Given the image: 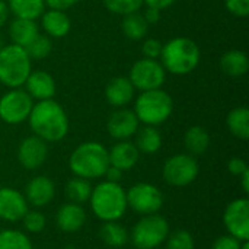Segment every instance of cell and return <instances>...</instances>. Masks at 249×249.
<instances>
[{
    "label": "cell",
    "mask_w": 249,
    "mask_h": 249,
    "mask_svg": "<svg viewBox=\"0 0 249 249\" xmlns=\"http://www.w3.org/2000/svg\"><path fill=\"white\" fill-rule=\"evenodd\" d=\"M166 249H194V238L187 231H177L168 238Z\"/></svg>",
    "instance_id": "cell-34"
},
{
    "label": "cell",
    "mask_w": 249,
    "mask_h": 249,
    "mask_svg": "<svg viewBox=\"0 0 249 249\" xmlns=\"http://www.w3.org/2000/svg\"><path fill=\"white\" fill-rule=\"evenodd\" d=\"M55 222L63 232H77L83 228L86 222V213L80 204L69 203L58 209Z\"/></svg>",
    "instance_id": "cell-20"
},
{
    "label": "cell",
    "mask_w": 249,
    "mask_h": 249,
    "mask_svg": "<svg viewBox=\"0 0 249 249\" xmlns=\"http://www.w3.org/2000/svg\"><path fill=\"white\" fill-rule=\"evenodd\" d=\"M225 6L238 18H247L249 15V0H225Z\"/></svg>",
    "instance_id": "cell-37"
},
{
    "label": "cell",
    "mask_w": 249,
    "mask_h": 249,
    "mask_svg": "<svg viewBox=\"0 0 249 249\" xmlns=\"http://www.w3.org/2000/svg\"><path fill=\"white\" fill-rule=\"evenodd\" d=\"M168 233V222L162 216L155 213L143 216L136 223L131 233V241L137 249H155L166 241Z\"/></svg>",
    "instance_id": "cell-7"
},
{
    "label": "cell",
    "mask_w": 249,
    "mask_h": 249,
    "mask_svg": "<svg viewBox=\"0 0 249 249\" xmlns=\"http://www.w3.org/2000/svg\"><path fill=\"white\" fill-rule=\"evenodd\" d=\"M51 48H53V42L50 36L36 35L25 50L31 60H42L51 53Z\"/></svg>",
    "instance_id": "cell-32"
},
{
    "label": "cell",
    "mask_w": 249,
    "mask_h": 249,
    "mask_svg": "<svg viewBox=\"0 0 249 249\" xmlns=\"http://www.w3.org/2000/svg\"><path fill=\"white\" fill-rule=\"evenodd\" d=\"M41 25L50 38H63L71 29V22L66 12L55 9H48L41 15Z\"/></svg>",
    "instance_id": "cell-21"
},
{
    "label": "cell",
    "mask_w": 249,
    "mask_h": 249,
    "mask_svg": "<svg viewBox=\"0 0 249 249\" xmlns=\"http://www.w3.org/2000/svg\"><path fill=\"white\" fill-rule=\"evenodd\" d=\"M104 177H107V181H109V182H118L121 179V177H123V171H120V169L109 165L108 169L105 171Z\"/></svg>",
    "instance_id": "cell-43"
},
{
    "label": "cell",
    "mask_w": 249,
    "mask_h": 249,
    "mask_svg": "<svg viewBox=\"0 0 249 249\" xmlns=\"http://www.w3.org/2000/svg\"><path fill=\"white\" fill-rule=\"evenodd\" d=\"M220 67L226 74H229L232 77L244 76V74H247L249 69L248 55L239 50L228 51L220 58Z\"/></svg>",
    "instance_id": "cell-23"
},
{
    "label": "cell",
    "mask_w": 249,
    "mask_h": 249,
    "mask_svg": "<svg viewBox=\"0 0 249 249\" xmlns=\"http://www.w3.org/2000/svg\"><path fill=\"white\" fill-rule=\"evenodd\" d=\"M241 178H242V188H244V191L248 194L249 193V171H245V172L241 175Z\"/></svg>",
    "instance_id": "cell-45"
},
{
    "label": "cell",
    "mask_w": 249,
    "mask_h": 249,
    "mask_svg": "<svg viewBox=\"0 0 249 249\" xmlns=\"http://www.w3.org/2000/svg\"><path fill=\"white\" fill-rule=\"evenodd\" d=\"M36 35H39V31L35 20L15 18L9 25V36L12 39V44H16L19 47L26 48Z\"/></svg>",
    "instance_id": "cell-22"
},
{
    "label": "cell",
    "mask_w": 249,
    "mask_h": 249,
    "mask_svg": "<svg viewBox=\"0 0 249 249\" xmlns=\"http://www.w3.org/2000/svg\"><path fill=\"white\" fill-rule=\"evenodd\" d=\"M90 207L95 216L104 222H117L127 210V197L118 182L104 181L92 188Z\"/></svg>",
    "instance_id": "cell-4"
},
{
    "label": "cell",
    "mask_w": 249,
    "mask_h": 249,
    "mask_svg": "<svg viewBox=\"0 0 249 249\" xmlns=\"http://www.w3.org/2000/svg\"><path fill=\"white\" fill-rule=\"evenodd\" d=\"M162 47L163 44L155 38H149L143 42L142 45V53L146 58H153L156 60L158 57H160V53H162Z\"/></svg>",
    "instance_id": "cell-36"
},
{
    "label": "cell",
    "mask_w": 249,
    "mask_h": 249,
    "mask_svg": "<svg viewBox=\"0 0 249 249\" xmlns=\"http://www.w3.org/2000/svg\"><path fill=\"white\" fill-rule=\"evenodd\" d=\"M143 3H146L147 7H155L158 10H163V9H168L169 6H172L175 3V0H143Z\"/></svg>",
    "instance_id": "cell-41"
},
{
    "label": "cell",
    "mask_w": 249,
    "mask_h": 249,
    "mask_svg": "<svg viewBox=\"0 0 249 249\" xmlns=\"http://www.w3.org/2000/svg\"><path fill=\"white\" fill-rule=\"evenodd\" d=\"M23 228L31 233H38L45 228V217L39 212H26L22 217Z\"/></svg>",
    "instance_id": "cell-35"
},
{
    "label": "cell",
    "mask_w": 249,
    "mask_h": 249,
    "mask_svg": "<svg viewBox=\"0 0 249 249\" xmlns=\"http://www.w3.org/2000/svg\"><path fill=\"white\" fill-rule=\"evenodd\" d=\"M136 95V89L128 77L118 76L108 82L105 86V99L109 105L115 108H124L127 107Z\"/></svg>",
    "instance_id": "cell-17"
},
{
    "label": "cell",
    "mask_w": 249,
    "mask_h": 249,
    "mask_svg": "<svg viewBox=\"0 0 249 249\" xmlns=\"http://www.w3.org/2000/svg\"><path fill=\"white\" fill-rule=\"evenodd\" d=\"M104 6L114 15H130L139 12L144 4L143 0H102Z\"/></svg>",
    "instance_id": "cell-33"
},
{
    "label": "cell",
    "mask_w": 249,
    "mask_h": 249,
    "mask_svg": "<svg viewBox=\"0 0 249 249\" xmlns=\"http://www.w3.org/2000/svg\"><path fill=\"white\" fill-rule=\"evenodd\" d=\"M128 79L134 89L140 92L160 89L166 79V70L158 60L144 57L133 64Z\"/></svg>",
    "instance_id": "cell-8"
},
{
    "label": "cell",
    "mask_w": 249,
    "mask_h": 249,
    "mask_svg": "<svg viewBox=\"0 0 249 249\" xmlns=\"http://www.w3.org/2000/svg\"><path fill=\"white\" fill-rule=\"evenodd\" d=\"M99 236H101L102 242L111 248H120L128 242V233H127L125 228L117 222H105L101 226Z\"/></svg>",
    "instance_id": "cell-28"
},
{
    "label": "cell",
    "mask_w": 249,
    "mask_h": 249,
    "mask_svg": "<svg viewBox=\"0 0 249 249\" xmlns=\"http://www.w3.org/2000/svg\"><path fill=\"white\" fill-rule=\"evenodd\" d=\"M143 18L146 19V22H147L149 25H152V23H158V22H159V19H160V10L155 9V7H147V9H146V12L143 13Z\"/></svg>",
    "instance_id": "cell-42"
},
{
    "label": "cell",
    "mask_w": 249,
    "mask_h": 249,
    "mask_svg": "<svg viewBox=\"0 0 249 249\" xmlns=\"http://www.w3.org/2000/svg\"><path fill=\"white\" fill-rule=\"evenodd\" d=\"M225 226L229 235L238 238L239 241L249 239V201L248 198L233 200L225 210L223 216Z\"/></svg>",
    "instance_id": "cell-12"
},
{
    "label": "cell",
    "mask_w": 249,
    "mask_h": 249,
    "mask_svg": "<svg viewBox=\"0 0 249 249\" xmlns=\"http://www.w3.org/2000/svg\"><path fill=\"white\" fill-rule=\"evenodd\" d=\"M77 1L79 0H44L48 9H55V10H67L71 6H74Z\"/></svg>",
    "instance_id": "cell-40"
},
{
    "label": "cell",
    "mask_w": 249,
    "mask_h": 249,
    "mask_svg": "<svg viewBox=\"0 0 249 249\" xmlns=\"http://www.w3.org/2000/svg\"><path fill=\"white\" fill-rule=\"evenodd\" d=\"M163 179L174 187H185L196 181L198 175V163L193 155H175L163 165Z\"/></svg>",
    "instance_id": "cell-11"
},
{
    "label": "cell",
    "mask_w": 249,
    "mask_h": 249,
    "mask_svg": "<svg viewBox=\"0 0 249 249\" xmlns=\"http://www.w3.org/2000/svg\"><path fill=\"white\" fill-rule=\"evenodd\" d=\"M184 143L190 155H203L210 144V136L206 131V128L200 125H194L187 130Z\"/></svg>",
    "instance_id": "cell-27"
},
{
    "label": "cell",
    "mask_w": 249,
    "mask_h": 249,
    "mask_svg": "<svg viewBox=\"0 0 249 249\" xmlns=\"http://www.w3.org/2000/svg\"><path fill=\"white\" fill-rule=\"evenodd\" d=\"M136 147L144 155L156 153L162 146V136L155 125H144L136 133Z\"/></svg>",
    "instance_id": "cell-24"
},
{
    "label": "cell",
    "mask_w": 249,
    "mask_h": 249,
    "mask_svg": "<svg viewBox=\"0 0 249 249\" xmlns=\"http://www.w3.org/2000/svg\"><path fill=\"white\" fill-rule=\"evenodd\" d=\"M127 207H131L134 212L147 216L155 214L162 209L163 196L159 188L147 182H139L133 185L127 193Z\"/></svg>",
    "instance_id": "cell-10"
},
{
    "label": "cell",
    "mask_w": 249,
    "mask_h": 249,
    "mask_svg": "<svg viewBox=\"0 0 249 249\" xmlns=\"http://www.w3.org/2000/svg\"><path fill=\"white\" fill-rule=\"evenodd\" d=\"M174 109L172 98L162 89L142 92L134 102V114L144 125H159L165 123Z\"/></svg>",
    "instance_id": "cell-6"
},
{
    "label": "cell",
    "mask_w": 249,
    "mask_h": 249,
    "mask_svg": "<svg viewBox=\"0 0 249 249\" xmlns=\"http://www.w3.org/2000/svg\"><path fill=\"white\" fill-rule=\"evenodd\" d=\"M9 13L10 12H9V7H7V3L3 1V0H0V26L4 25V22L9 18Z\"/></svg>",
    "instance_id": "cell-44"
},
{
    "label": "cell",
    "mask_w": 249,
    "mask_h": 249,
    "mask_svg": "<svg viewBox=\"0 0 249 249\" xmlns=\"http://www.w3.org/2000/svg\"><path fill=\"white\" fill-rule=\"evenodd\" d=\"M228 168H229L231 174H233V175H236V177H241L245 171H248L247 162H245L244 159H241V158H233V159H231L229 163H228Z\"/></svg>",
    "instance_id": "cell-39"
},
{
    "label": "cell",
    "mask_w": 249,
    "mask_h": 249,
    "mask_svg": "<svg viewBox=\"0 0 249 249\" xmlns=\"http://www.w3.org/2000/svg\"><path fill=\"white\" fill-rule=\"evenodd\" d=\"M31 58L23 47L9 44L0 48V83L9 89L20 88L32 71Z\"/></svg>",
    "instance_id": "cell-5"
},
{
    "label": "cell",
    "mask_w": 249,
    "mask_h": 249,
    "mask_svg": "<svg viewBox=\"0 0 249 249\" xmlns=\"http://www.w3.org/2000/svg\"><path fill=\"white\" fill-rule=\"evenodd\" d=\"M34 107V99L26 90L13 88L0 98V120L15 125L28 120Z\"/></svg>",
    "instance_id": "cell-9"
},
{
    "label": "cell",
    "mask_w": 249,
    "mask_h": 249,
    "mask_svg": "<svg viewBox=\"0 0 249 249\" xmlns=\"http://www.w3.org/2000/svg\"><path fill=\"white\" fill-rule=\"evenodd\" d=\"M23 85H25L26 93L32 99H36V101L53 99L55 95V89H57L54 77L45 70L31 71Z\"/></svg>",
    "instance_id": "cell-16"
},
{
    "label": "cell",
    "mask_w": 249,
    "mask_h": 249,
    "mask_svg": "<svg viewBox=\"0 0 249 249\" xmlns=\"http://www.w3.org/2000/svg\"><path fill=\"white\" fill-rule=\"evenodd\" d=\"M55 194L54 182L47 177H35L29 181L25 190V198L28 203H31L35 207H44L47 206Z\"/></svg>",
    "instance_id": "cell-18"
},
{
    "label": "cell",
    "mask_w": 249,
    "mask_h": 249,
    "mask_svg": "<svg viewBox=\"0 0 249 249\" xmlns=\"http://www.w3.org/2000/svg\"><path fill=\"white\" fill-rule=\"evenodd\" d=\"M69 166L70 171L79 178H101L109 166L108 149L98 142L82 143L70 155Z\"/></svg>",
    "instance_id": "cell-3"
},
{
    "label": "cell",
    "mask_w": 249,
    "mask_h": 249,
    "mask_svg": "<svg viewBox=\"0 0 249 249\" xmlns=\"http://www.w3.org/2000/svg\"><path fill=\"white\" fill-rule=\"evenodd\" d=\"M123 32L128 39L133 41H139L142 38H144V35L147 34L149 29V23L146 22V19L143 18L142 13L134 12L130 15H125L121 23Z\"/></svg>",
    "instance_id": "cell-29"
},
{
    "label": "cell",
    "mask_w": 249,
    "mask_h": 249,
    "mask_svg": "<svg viewBox=\"0 0 249 249\" xmlns=\"http://www.w3.org/2000/svg\"><path fill=\"white\" fill-rule=\"evenodd\" d=\"M108 156H109V165L124 172L136 166V163L139 162L140 152L137 150L134 143L121 140L112 146V149L108 152Z\"/></svg>",
    "instance_id": "cell-19"
},
{
    "label": "cell",
    "mask_w": 249,
    "mask_h": 249,
    "mask_svg": "<svg viewBox=\"0 0 249 249\" xmlns=\"http://www.w3.org/2000/svg\"><path fill=\"white\" fill-rule=\"evenodd\" d=\"M7 7L15 18L31 20H36L45 12L44 0H7Z\"/></svg>",
    "instance_id": "cell-25"
},
{
    "label": "cell",
    "mask_w": 249,
    "mask_h": 249,
    "mask_svg": "<svg viewBox=\"0 0 249 249\" xmlns=\"http://www.w3.org/2000/svg\"><path fill=\"white\" fill-rule=\"evenodd\" d=\"M139 124H140V121L137 120L134 111L125 109V108H118L108 118L107 130L111 137L121 142V140H127V139L133 137L139 130Z\"/></svg>",
    "instance_id": "cell-13"
},
{
    "label": "cell",
    "mask_w": 249,
    "mask_h": 249,
    "mask_svg": "<svg viewBox=\"0 0 249 249\" xmlns=\"http://www.w3.org/2000/svg\"><path fill=\"white\" fill-rule=\"evenodd\" d=\"M66 194L70 198L71 203L74 204H82L86 203L90 198L92 194V187L88 179L85 178H73L67 182L66 185Z\"/></svg>",
    "instance_id": "cell-30"
},
{
    "label": "cell",
    "mask_w": 249,
    "mask_h": 249,
    "mask_svg": "<svg viewBox=\"0 0 249 249\" xmlns=\"http://www.w3.org/2000/svg\"><path fill=\"white\" fill-rule=\"evenodd\" d=\"M28 212V201L18 190L0 188V219L6 222L22 220Z\"/></svg>",
    "instance_id": "cell-15"
},
{
    "label": "cell",
    "mask_w": 249,
    "mask_h": 249,
    "mask_svg": "<svg viewBox=\"0 0 249 249\" xmlns=\"http://www.w3.org/2000/svg\"><path fill=\"white\" fill-rule=\"evenodd\" d=\"M28 121L34 134L44 142H60L69 133V117L64 108L54 99L34 104Z\"/></svg>",
    "instance_id": "cell-1"
},
{
    "label": "cell",
    "mask_w": 249,
    "mask_h": 249,
    "mask_svg": "<svg viewBox=\"0 0 249 249\" xmlns=\"http://www.w3.org/2000/svg\"><path fill=\"white\" fill-rule=\"evenodd\" d=\"M201 51L197 42L187 36L172 38L162 47L160 60L168 73L184 76L196 70L200 64Z\"/></svg>",
    "instance_id": "cell-2"
},
{
    "label": "cell",
    "mask_w": 249,
    "mask_h": 249,
    "mask_svg": "<svg viewBox=\"0 0 249 249\" xmlns=\"http://www.w3.org/2000/svg\"><path fill=\"white\" fill-rule=\"evenodd\" d=\"M228 128L229 131L241 139V140H248L249 137V109L245 107H238L233 108L229 115H228Z\"/></svg>",
    "instance_id": "cell-26"
},
{
    "label": "cell",
    "mask_w": 249,
    "mask_h": 249,
    "mask_svg": "<svg viewBox=\"0 0 249 249\" xmlns=\"http://www.w3.org/2000/svg\"><path fill=\"white\" fill-rule=\"evenodd\" d=\"M0 249H32V244L19 231H4L0 232Z\"/></svg>",
    "instance_id": "cell-31"
},
{
    "label": "cell",
    "mask_w": 249,
    "mask_h": 249,
    "mask_svg": "<svg viewBox=\"0 0 249 249\" xmlns=\"http://www.w3.org/2000/svg\"><path fill=\"white\" fill-rule=\"evenodd\" d=\"M0 48H1V39H0Z\"/></svg>",
    "instance_id": "cell-47"
},
{
    "label": "cell",
    "mask_w": 249,
    "mask_h": 249,
    "mask_svg": "<svg viewBox=\"0 0 249 249\" xmlns=\"http://www.w3.org/2000/svg\"><path fill=\"white\" fill-rule=\"evenodd\" d=\"M48 155L47 142L36 136L26 137L20 142L18 147V159L20 165L26 169H36L39 168Z\"/></svg>",
    "instance_id": "cell-14"
},
{
    "label": "cell",
    "mask_w": 249,
    "mask_h": 249,
    "mask_svg": "<svg viewBox=\"0 0 249 249\" xmlns=\"http://www.w3.org/2000/svg\"><path fill=\"white\" fill-rule=\"evenodd\" d=\"M241 247H242V241H239L232 235H223L214 241L212 249H241Z\"/></svg>",
    "instance_id": "cell-38"
},
{
    "label": "cell",
    "mask_w": 249,
    "mask_h": 249,
    "mask_svg": "<svg viewBox=\"0 0 249 249\" xmlns=\"http://www.w3.org/2000/svg\"><path fill=\"white\" fill-rule=\"evenodd\" d=\"M241 249H249L248 241H244V242H242V247H241Z\"/></svg>",
    "instance_id": "cell-46"
}]
</instances>
